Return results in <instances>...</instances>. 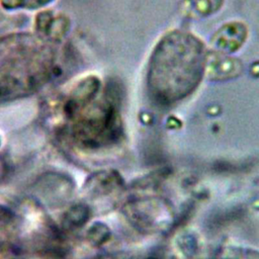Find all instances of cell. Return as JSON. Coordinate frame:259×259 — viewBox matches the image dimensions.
I'll return each mask as SVG.
<instances>
[{
  "mask_svg": "<svg viewBox=\"0 0 259 259\" xmlns=\"http://www.w3.org/2000/svg\"><path fill=\"white\" fill-rule=\"evenodd\" d=\"M90 209L86 204H76L72 206L64 218V223L68 228H78L89 218Z\"/></svg>",
  "mask_w": 259,
  "mask_h": 259,
  "instance_id": "8992f818",
  "label": "cell"
},
{
  "mask_svg": "<svg viewBox=\"0 0 259 259\" xmlns=\"http://www.w3.org/2000/svg\"><path fill=\"white\" fill-rule=\"evenodd\" d=\"M2 4L7 9L20 8L21 0H2Z\"/></svg>",
  "mask_w": 259,
  "mask_h": 259,
  "instance_id": "9c48e42d",
  "label": "cell"
},
{
  "mask_svg": "<svg viewBox=\"0 0 259 259\" xmlns=\"http://www.w3.org/2000/svg\"><path fill=\"white\" fill-rule=\"evenodd\" d=\"M244 26L238 24L226 25L218 33L217 42L218 46L223 48L222 50L234 51L244 41Z\"/></svg>",
  "mask_w": 259,
  "mask_h": 259,
  "instance_id": "5b68a950",
  "label": "cell"
},
{
  "mask_svg": "<svg viewBox=\"0 0 259 259\" xmlns=\"http://www.w3.org/2000/svg\"><path fill=\"white\" fill-rule=\"evenodd\" d=\"M55 70L49 48L20 40L0 60V102L33 93L53 78Z\"/></svg>",
  "mask_w": 259,
  "mask_h": 259,
  "instance_id": "7a4b0ae2",
  "label": "cell"
},
{
  "mask_svg": "<svg viewBox=\"0 0 259 259\" xmlns=\"http://www.w3.org/2000/svg\"><path fill=\"white\" fill-rule=\"evenodd\" d=\"M88 237L91 242L100 245L105 243L109 239L110 232L106 226L97 223L92 226L88 231Z\"/></svg>",
  "mask_w": 259,
  "mask_h": 259,
  "instance_id": "52a82bcc",
  "label": "cell"
},
{
  "mask_svg": "<svg viewBox=\"0 0 259 259\" xmlns=\"http://www.w3.org/2000/svg\"><path fill=\"white\" fill-rule=\"evenodd\" d=\"M118 89L107 85L68 118L73 140L80 147L93 150L117 143L122 133Z\"/></svg>",
  "mask_w": 259,
  "mask_h": 259,
  "instance_id": "3957f363",
  "label": "cell"
},
{
  "mask_svg": "<svg viewBox=\"0 0 259 259\" xmlns=\"http://www.w3.org/2000/svg\"><path fill=\"white\" fill-rule=\"evenodd\" d=\"M53 0H21V6L20 8H26V9H36L40 8L42 6H46Z\"/></svg>",
  "mask_w": 259,
  "mask_h": 259,
  "instance_id": "ba28073f",
  "label": "cell"
},
{
  "mask_svg": "<svg viewBox=\"0 0 259 259\" xmlns=\"http://www.w3.org/2000/svg\"><path fill=\"white\" fill-rule=\"evenodd\" d=\"M204 51L194 36L175 31L154 50L148 71V89L160 103H171L190 93L199 82Z\"/></svg>",
  "mask_w": 259,
  "mask_h": 259,
  "instance_id": "6da1fadb",
  "label": "cell"
},
{
  "mask_svg": "<svg viewBox=\"0 0 259 259\" xmlns=\"http://www.w3.org/2000/svg\"><path fill=\"white\" fill-rule=\"evenodd\" d=\"M37 33L50 40H61L70 28L69 19L62 15H55L52 11L40 12L35 19Z\"/></svg>",
  "mask_w": 259,
  "mask_h": 259,
  "instance_id": "277c9868",
  "label": "cell"
}]
</instances>
